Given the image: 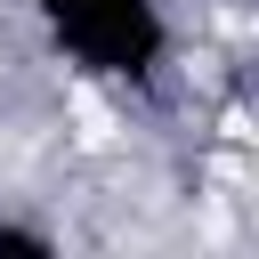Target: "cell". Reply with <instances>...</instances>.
Segmentation results:
<instances>
[{
    "instance_id": "7a4b0ae2",
    "label": "cell",
    "mask_w": 259,
    "mask_h": 259,
    "mask_svg": "<svg viewBox=\"0 0 259 259\" xmlns=\"http://www.w3.org/2000/svg\"><path fill=\"white\" fill-rule=\"evenodd\" d=\"M0 259H57V235L24 227V219H0Z\"/></svg>"
},
{
    "instance_id": "6da1fadb",
    "label": "cell",
    "mask_w": 259,
    "mask_h": 259,
    "mask_svg": "<svg viewBox=\"0 0 259 259\" xmlns=\"http://www.w3.org/2000/svg\"><path fill=\"white\" fill-rule=\"evenodd\" d=\"M24 8L73 73L105 89H162L170 49H178L162 0H24Z\"/></svg>"
}]
</instances>
